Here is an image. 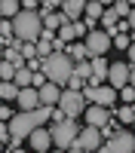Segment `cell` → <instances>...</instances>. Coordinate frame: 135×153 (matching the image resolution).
<instances>
[{
    "instance_id": "8fae6325",
    "label": "cell",
    "mask_w": 135,
    "mask_h": 153,
    "mask_svg": "<svg viewBox=\"0 0 135 153\" xmlns=\"http://www.w3.org/2000/svg\"><path fill=\"white\" fill-rule=\"evenodd\" d=\"M83 6H86L83 0H65L58 9H61V16H65V19L74 25V22H80V19H83Z\"/></svg>"
},
{
    "instance_id": "7c38bea8",
    "label": "cell",
    "mask_w": 135,
    "mask_h": 153,
    "mask_svg": "<svg viewBox=\"0 0 135 153\" xmlns=\"http://www.w3.org/2000/svg\"><path fill=\"white\" fill-rule=\"evenodd\" d=\"M37 95H40V104H43V107H55V104H58V98H61V89L52 86V83H46V86L37 89Z\"/></svg>"
},
{
    "instance_id": "e575fe53",
    "label": "cell",
    "mask_w": 135,
    "mask_h": 153,
    "mask_svg": "<svg viewBox=\"0 0 135 153\" xmlns=\"http://www.w3.org/2000/svg\"><path fill=\"white\" fill-rule=\"evenodd\" d=\"M65 49H68V46H65V43H61V40H58V37H55V40H52V52H65Z\"/></svg>"
},
{
    "instance_id": "ab89813d",
    "label": "cell",
    "mask_w": 135,
    "mask_h": 153,
    "mask_svg": "<svg viewBox=\"0 0 135 153\" xmlns=\"http://www.w3.org/2000/svg\"><path fill=\"white\" fill-rule=\"evenodd\" d=\"M52 153H65V150H52Z\"/></svg>"
},
{
    "instance_id": "277c9868",
    "label": "cell",
    "mask_w": 135,
    "mask_h": 153,
    "mask_svg": "<svg viewBox=\"0 0 135 153\" xmlns=\"http://www.w3.org/2000/svg\"><path fill=\"white\" fill-rule=\"evenodd\" d=\"M61 113H65L68 120H77L80 113L86 110V101L80 92H74V89H61V98H58V104H55Z\"/></svg>"
},
{
    "instance_id": "60d3db41",
    "label": "cell",
    "mask_w": 135,
    "mask_h": 153,
    "mask_svg": "<svg viewBox=\"0 0 135 153\" xmlns=\"http://www.w3.org/2000/svg\"><path fill=\"white\" fill-rule=\"evenodd\" d=\"M95 153H104V150H95Z\"/></svg>"
},
{
    "instance_id": "6da1fadb",
    "label": "cell",
    "mask_w": 135,
    "mask_h": 153,
    "mask_svg": "<svg viewBox=\"0 0 135 153\" xmlns=\"http://www.w3.org/2000/svg\"><path fill=\"white\" fill-rule=\"evenodd\" d=\"M40 74L46 76V83H52V86H68V80L74 76V61L65 52H52L49 58H43Z\"/></svg>"
},
{
    "instance_id": "4316f807",
    "label": "cell",
    "mask_w": 135,
    "mask_h": 153,
    "mask_svg": "<svg viewBox=\"0 0 135 153\" xmlns=\"http://www.w3.org/2000/svg\"><path fill=\"white\" fill-rule=\"evenodd\" d=\"M34 46H37V43H22V49H19V52H22V58H25V61H31V58H37V52H34Z\"/></svg>"
},
{
    "instance_id": "f546056e",
    "label": "cell",
    "mask_w": 135,
    "mask_h": 153,
    "mask_svg": "<svg viewBox=\"0 0 135 153\" xmlns=\"http://www.w3.org/2000/svg\"><path fill=\"white\" fill-rule=\"evenodd\" d=\"M40 86H46V76L43 74H34L31 76V89H40Z\"/></svg>"
},
{
    "instance_id": "d6986e66",
    "label": "cell",
    "mask_w": 135,
    "mask_h": 153,
    "mask_svg": "<svg viewBox=\"0 0 135 153\" xmlns=\"http://www.w3.org/2000/svg\"><path fill=\"white\" fill-rule=\"evenodd\" d=\"M3 61H6V65H12L16 71H22V68H25V58H22L19 49H3Z\"/></svg>"
},
{
    "instance_id": "9a60e30c",
    "label": "cell",
    "mask_w": 135,
    "mask_h": 153,
    "mask_svg": "<svg viewBox=\"0 0 135 153\" xmlns=\"http://www.w3.org/2000/svg\"><path fill=\"white\" fill-rule=\"evenodd\" d=\"M40 19H43V31H49V34H55L61 25H71L61 12H49V16H40Z\"/></svg>"
},
{
    "instance_id": "83f0119b",
    "label": "cell",
    "mask_w": 135,
    "mask_h": 153,
    "mask_svg": "<svg viewBox=\"0 0 135 153\" xmlns=\"http://www.w3.org/2000/svg\"><path fill=\"white\" fill-rule=\"evenodd\" d=\"M58 6H61L58 0H43V3H40V9H43V12H40V16H49V12H52V9H58Z\"/></svg>"
},
{
    "instance_id": "8d00e7d4",
    "label": "cell",
    "mask_w": 135,
    "mask_h": 153,
    "mask_svg": "<svg viewBox=\"0 0 135 153\" xmlns=\"http://www.w3.org/2000/svg\"><path fill=\"white\" fill-rule=\"evenodd\" d=\"M65 153H83V150H80V147H71V150H65Z\"/></svg>"
},
{
    "instance_id": "44dd1931",
    "label": "cell",
    "mask_w": 135,
    "mask_h": 153,
    "mask_svg": "<svg viewBox=\"0 0 135 153\" xmlns=\"http://www.w3.org/2000/svg\"><path fill=\"white\" fill-rule=\"evenodd\" d=\"M16 98H19L16 83H0V101H16Z\"/></svg>"
},
{
    "instance_id": "7402d4cb",
    "label": "cell",
    "mask_w": 135,
    "mask_h": 153,
    "mask_svg": "<svg viewBox=\"0 0 135 153\" xmlns=\"http://www.w3.org/2000/svg\"><path fill=\"white\" fill-rule=\"evenodd\" d=\"M74 76H80L83 83L92 76V65H89V58H86V61H77V65H74Z\"/></svg>"
},
{
    "instance_id": "f35d334b",
    "label": "cell",
    "mask_w": 135,
    "mask_h": 153,
    "mask_svg": "<svg viewBox=\"0 0 135 153\" xmlns=\"http://www.w3.org/2000/svg\"><path fill=\"white\" fill-rule=\"evenodd\" d=\"M0 61H3V46H0Z\"/></svg>"
},
{
    "instance_id": "f1b7e54d",
    "label": "cell",
    "mask_w": 135,
    "mask_h": 153,
    "mask_svg": "<svg viewBox=\"0 0 135 153\" xmlns=\"http://www.w3.org/2000/svg\"><path fill=\"white\" fill-rule=\"evenodd\" d=\"M6 141H9V123H0V144L6 147Z\"/></svg>"
},
{
    "instance_id": "30bf717a",
    "label": "cell",
    "mask_w": 135,
    "mask_h": 153,
    "mask_svg": "<svg viewBox=\"0 0 135 153\" xmlns=\"http://www.w3.org/2000/svg\"><path fill=\"white\" fill-rule=\"evenodd\" d=\"M28 141L34 147V153H49V147H52V138H49V129H34L28 135Z\"/></svg>"
},
{
    "instance_id": "e0dca14e",
    "label": "cell",
    "mask_w": 135,
    "mask_h": 153,
    "mask_svg": "<svg viewBox=\"0 0 135 153\" xmlns=\"http://www.w3.org/2000/svg\"><path fill=\"white\" fill-rule=\"evenodd\" d=\"M114 120H117L120 126L135 123V104H123V107H117V110H114Z\"/></svg>"
},
{
    "instance_id": "2e32d148",
    "label": "cell",
    "mask_w": 135,
    "mask_h": 153,
    "mask_svg": "<svg viewBox=\"0 0 135 153\" xmlns=\"http://www.w3.org/2000/svg\"><path fill=\"white\" fill-rule=\"evenodd\" d=\"M19 12H22V3H19V0H0V19L12 22Z\"/></svg>"
},
{
    "instance_id": "5bb4252c",
    "label": "cell",
    "mask_w": 135,
    "mask_h": 153,
    "mask_svg": "<svg viewBox=\"0 0 135 153\" xmlns=\"http://www.w3.org/2000/svg\"><path fill=\"white\" fill-rule=\"evenodd\" d=\"M104 9H107V3H101V0H92V3L83 6V19H86V22H98V19L104 16Z\"/></svg>"
},
{
    "instance_id": "3957f363",
    "label": "cell",
    "mask_w": 135,
    "mask_h": 153,
    "mask_svg": "<svg viewBox=\"0 0 135 153\" xmlns=\"http://www.w3.org/2000/svg\"><path fill=\"white\" fill-rule=\"evenodd\" d=\"M77 135H80V126L77 120H65V123H55L49 129V138H52V147L55 150H71L77 144Z\"/></svg>"
},
{
    "instance_id": "5b68a950",
    "label": "cell",
    "mask_w": 135,
    "mask_h": 153,
    "mask_svg": "<svg viewBox=\"0 0 135 153\" xmlns=\"http://www.w3.org/2000/svg\"><path fill=\"white\" fill-rule=\"evenodd\" d=\"M104 153H135V135L126 132V129H120L117 135H110L107 138V144H101Z\"/></svg>"
},
{
    "instance_id": "484cf974",
    "label": "cell",
    "mask_w": 135,
    "mask_h": 153,
    "mask_svg": "<svg viewBox=\"0 0 135 153\" xmlns=\"http://www.w3.org/2000/svg\"><path fill=\"white\" fill-rule=\"evenodd\" d=\"M117 95H120L123 101H126V104H135V89H132V86H123Z\"/></svg>"
},
{
    "instance_id": "9c48e42d",
    "label": "cell",
    "mask_w": 135,
    "mask_h": 153,
    "mask_svg": "<svg viewBox=\"0 0 135 153\" xmlns=\"http://www.w3.org/2000/svg\"><path fill=\"white\" fill-rule=\"evenodd\" d=\"M83 117H86V126H92V129H101V126H104L110 117H114V110H107V107H98V104H86Z\"/></svg>"
},
{
    "instance_id": "7bdbcfd3",
    "label": "cell",
    "mask_w": 135,
    "mask_h": 153,
    "mask_svg": "<svg viewBox=\"0 0 135 153\" xmlns=\"http://www.w3.org/2000/svg\"><path fill=\"white\" fill-rule=\"evenodd\" d=\"M0 104H3V101H0Z\"/></svg>"
},
{
    "instance_id": "ffe728a7",
    "label": "cell",
    "mask_w": 135,
    "mask_h": 153,
    "mask_svg": "<svg viewBox=\"0 0 135 153\" xmlns=\"http://www.w3.org/2000/svg\"><path fill=\"white\" fill-rule=\"evenodd\" d=\"M110 12H114V16L123 22V19L132 12V3H129V0H117V3H110Z\"/></svg>"
},
{
    "instance_id": "603a6c76",
    "label": "cell",
    "mask_w": 135,
    "mask_h": 153,
    "mask_svg": "<svg viewBox=\"0 0 135 153\" xmlns=\"http://www.w3.org/2000/svg\"><path fill=\"white\" fill-rule=\"evenodd\" d=\"M31 76H34V74H31L28 68H22V71H16V76H12V83H16L19 89H28V86H31Z\"/></svg>"
},
{
    "instance_id": "ba28073f",
    "label": "cell",
    "mask_w": 135,
    "mask_h": 153,
    "mask_svg": "<svg viewBox=\"0 0 135 153\" xmlns=\"http://www.w3.org/2000/svg\"><path fill=\"white\" fill-rule=\"evenodd\" d=\"M74 147H80L83 153H95V150H101V132L92 129V126H83L80 135H77V144Z\"/></svg>"
},
{
    "instance_id": "cb8c5ba5",
    "label": "cell",
    "mask_w": 135,
    "mask_h": 153,
    "mask_svg": "<svg viewBox=\"0 0 135 153\" xmlns=\"http://www.w3.org/2000/svg\"><path fill=\"white\" fill-rule=\"evenodd\" d=\"M110 46H117V49L126 52V49L132 46V34H114V37H110Z\"/></svg>"
},
{
    "instance_id": "4fadbf2b",
    "label": "cell",
    "mask_w": 135,
    "mask_h": 153,
    "mask_svg": "<svg viewBox=\"0 0 135 153\" xmlns=\"http://www.w3.org/2000/svg\"><path fill=\"white\" fill-rule=\"evenodd\" d=\"M16 101H19L22 110H37V107H40V95H37V89H31V86L28 89H19V98Z\"/></svg>"
},
{
    "instance_id": "d4e9b609",
    "label": "cell",
    "mask_w": 135,
    "mask_h": 153,
    "mask_svg": "<svg viewBox=\"0 0 135 153\" xmlns=\"http://www.w3.org/2000/svg\"><path fill=\"white\" fill-rule=\"evenodd\" d=\"M12 76H16V68L6 65V61H0V83H12Z\"/></svg>"
},
{
    "instance_id": "b9f144b4",
    "label": "cell",
    "mask_w": 135,
    "mask_h": 153,
    "mask_svg": "<svg viewBox=\"0 0 135 153\" xmlns=\"http://www.w3.org/2000/svg\"><path fill=\"white\" fill-rule=\"evenodd\" d=\"M132 129H135V123H132Z\"/></svg>"
},
{
    "instance_id": "52a82bcc",
    "label": "cell",
    "mask_w": 135,
    "mask_h": 153,
    "mask_svg": "<svg viewBox=\"0 0 135 153\" xmlns=\"http://www.w3.org/2000/svg\"><path fill=\"white\" fill-rule=\"evenodd\" d=\"M104 83H107L110 89H117V92H120L123 86H129V65H126V61H110Z\"/></svg>"
},
{
    "instance_id": "d6a6232c",
    "label": "cell",
    "mask_w": 135,
    "mask_h": 153,
    "mask_svg": "<svg viewBox=\"0 0 135 153\" xmlns=\"http://www.w3.org/2000/svg\"><path fill=\"white\" fill-rule=\"evenodd\" d=\"M126 55H129V61H126V65H129V68H135V43L126 49Z\"/></svg>"
},
{
    "instance_id": "74e56055",
    "label": "cell",
    "mask_w": 135,
    "mask_h": 153,
    "mask_svg": "<svg viewBox=\"0 0 135 153\" xmlns=\"http://www.w3.org/2000/svg\"><path fill=\"white\" fill-rule=\"evenodd\" d=\"M9 153H25V150H22V147H16V150H9Z\"/></svg>"
},
{
    "instance_id": "ac0fdd59",
    "label": "cell",
    "mask_w": 135,
    "mask_h": 153,
    "mask_svg": "<svg viewBox=\"0 0 135 153\" xmlns=\"http://www.w3.org/2000/svg\"><path fill=\"white\" fill-rule=\"evenodd\" d=\"M65 55L74 61V65H77V61H86V58H89V55H86V46H83V43H71V46L65 49Z\"/></svg>"
},
{
    "instance_id": "8992f818",
    "label": "cell",
    "mask_w": 135,
    "mask_h": 153,
    "mask_svg": "<svg viewBox=\"0 0 135 153\" xmlns=\"http://www.w3.org/2000/svg\"><path fill=\"white\" fill-rule=\"evenodd\" d=\"M83 46H86V55H89V58H101L107 49H110V37H107L104 31H98V28H95V31L86 34Z\"/></svg>"
},
{
    "instance_id": "d590c367",
    "label": "cell",
    "mask_w": 135,
    "mask_h": 153,
    "mask_svg": "<svg viewBox=\"0 0 135 153\" xmlns=\"http://www.w3.org/2000/svg\"><path fill=\"white\" fill-rule=\"evenodd\" d=\"M129 86L135 89V68H129Z\"/></svg>"
},
{
    "instance_id": "7a4b0ae2",
    "label": "cell",
    "mask_w": 135,
    "mask_h": 153,
    "mask_svg": "<svg viewBox=\"0 0 135 153\" xmlns=\"http://www.w3.org/2000/svg\"><path fill=\"white\" fill-rule=\"evenodd\" d=\"M43 34V19L40 12H19L12 19V37L22 43H37Z\"/></svg>"
},
{
    "instance_id": "1f68e13d",
    "label": "cell",
    "mask_w": 135,
    "mask_h": 153,
    "mask_svg": "<svg viewBox=\"0 0 135 153\" xmlns=\"http://www.w3.org/2000/svg\"><path fill=\"white\" fill-rule=\"evenodd\" d=\"M68 89H74V92H80V89H83V80H80V76H71V80H68Z\"/></svg>"
},
{
    "instance_id": "4dcf8cb0",
    "label": "cell",
    "mask_w": 135,
    "mask_h": 153,
    "mask_svg": "<svg viewBox=\"0 0 135 153\" xmlns=\"http://www.w3.org/2000/svg\"><path fill=\"white\" fill-rule=\"evenodd\" d=\"M12 117H16V113H9V107H6V104H0V123H9Z\"/></svg>"
},
{
    "instance_id": "836d02e7",
    "label": "cell",
    "mask_w": 135,
    "mask_h": 153,
    "mask_svg": "<svg viewBox=\"0 0 135 153\" xmlns=\"http://www.w3.org/2000/svg\"><path fill=\"white\" fill-rule=\"evenodd\" d=\"M126 25H129V31H135V3H132V12L126 16Z\"/></svg>"
}]
</instances>
